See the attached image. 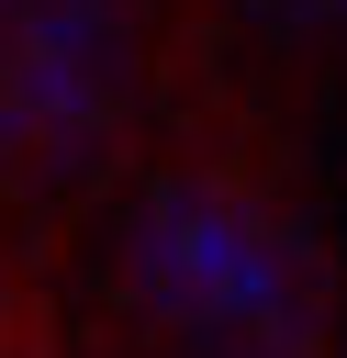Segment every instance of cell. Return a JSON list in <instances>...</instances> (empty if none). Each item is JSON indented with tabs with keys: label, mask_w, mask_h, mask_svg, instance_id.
<instances>
[{
	"label": "cell",
	"mask_w": 347,
	"mask_h": 358,
	"mask_svg": "<svg viewBox=\"0 0 347 358\" xmlns=\"http://www.w3.org/2000/svg\"><path fill=\"white\" fill-rule=\"evenodd\" d=\"M123 112V11L112 0H0V145L90 157Z\"/></svg>",
	"instance_id": "cell-1"
},
{
	"label": "cell",
	"mask_w": 347,
	"mask_h": 358,
	"mask_svg": "<svg viewBox=\"0 0 347 358\" xmlns=\"http://www.w3.org/2000/svg\"><path fill=\"white\" fill-rule=\"evenodd\" d=\"M157 268H168L201 313H257V302H280L269 268L246 257V235H235L224 213H201V201H168V224H157Z\"/></svg>",
	"instance_id": "cell-2"
}]
</instances>
